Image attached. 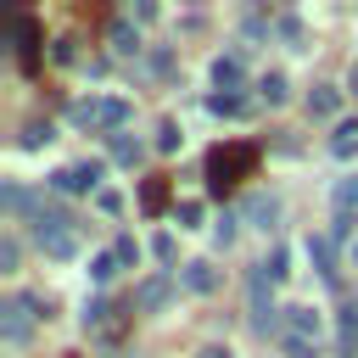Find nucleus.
<instances>
[{
  "label": "nucleus",
  "mask_w": 358,
  "mask_h": 358,
  "mask_svg": "<svg viewBox=\"0 0 358 358\" xmlns=\"http://www.w3.org/2000/svg\"><path fill=\"white\" fill-rule=\"evenodd\" d=\"M129 112H134V106H129L123 95H90V101L73 106V123L90 129V134H117V129L129 123Z\"/></svg>",
  "instance_id": "obj_1"
},
{
  "label": "nucleus",
  "mask_w": 358,
  "mask_h": 358,
  "mask_svg": "<svg viewBox=\"0 0 358 358\" xmlns=\"http://www.w3.org/2000/svg\"><path fill=\"white\" fill-rule=\"evenodd\" d=\"M252 168H257V145H241V140H235V145H218V151L207 157V185L224 190V185H235V179L252 173Z\"/></svg>",
  "instance_id": "obj_2"
},
{
  "label": "nucleus",
  "mask_w": 358,
  "mask_h": 358,
  "mask_svg": "<svg viewBox=\"0 0 358 358\" xmlns=\"http://www.w3.org/2000/svg\"><path fill=\"white\" fill-rule=\"evenodd\" d=\"M34 308H39V296H6V302H0V341H6V347H22V341H28Z\"/></svg>",
  "instance_id": "obj_3"
},
{
  "label": "nucleus",
  "mask_w": 358,
  "mask_h": 358,
  "mask_svg": "<svg viewBox=\"0 0 358 358\" xmlns=\"http://www.w3.org/2000/svg\"><path fill=\"white\" fill-rule=\"evenodd\" d=\"M285 336H296V341H313V347H319V336H324V313H319L313 302L285 308Z\"/></svg>",
  "instance_id": "obj_4"
},
{
  "label": "nucleus",
  "mask_w": 358,
  "mask_h": 358,
  "mask_svg": "<svg viewBox=\"0 0 358 358\" xmlns=\"http://www.w3.org/2000/svg\"><path fill=\"white\" fill-rule=\"evenodd\" d=\"M101 185V162H78V168H56L50 173V190L73 196V190H95Z\"/></svg>",
  "instance_id": "obj_5"
},
{
  "label": "nucleus",
  "mask_w": 358,
  "mask_h": 358,
  "mask_svg": "<svg viewBox=\"0 0 358 358\" xmlns=\"http://www.w3.org/2000/svg\"><path fill=\"white\" fill-rule=\"evenodd\" d=\"M179 285H185V291H196V296H207V291L218 285V274H213V263L190 257V263H179Z\"/></svg>",
  "instance_id": "obj_6"
},
{
  "label": "nucleus",
  "mask_w": 358,
  "mask_h": 358,
  "mask_svg": "<svg viewBox=\"0 0 358 358\" xmlns=\"http://www.w3.org/2000/svg\"><path fill=\"white\" fill-rule=\"evenodd\" d=\"M241 218H246L252 229H274V218H280V201H274V196H246Z\"/></svg>",
  "instance_id": "obj_7"
},
{
  "label": "nucleus",
  "mask_w": 358,
  "mask_h": 358,
  "mask_svg": "<svg viewBox=\"0 0 358 358\" xmlns=\"http://www.w3.org/2000/svg\"><path fill=\"white\" fill-rule=\"evenodd\" d=\"M11 28H17V56H22V67H34V45H39V28H34V17H11Z\"/></svg>",
  "instance_id": "obj_8"
},
{
  "label": "nucleus",
  "mask_w": 358,
  "mask_h": 358,
  "mask_svg": "<svg viewBox=\"0 0 358 358\" xmlns=\"http://www.w3.org/2000/svg\"><path fill=\"white\" fill-rule=\"evenodd\" d=\"M336 106H341V90H330V84L308 90V117H336Z\"/></svg>",
  "instance_id": "obj_9"
},
{
  "label": "nucleus",
  "mask_w": 358,
  "mask_h": 358,
  "mask_svg": "<svg viewBox=\"0 0 358 358\" xmlns=\"http://www.w3.org/2000/svg\"><path fill=\"white\" fill-rule=\"evenodd\" d=\"M252 324H257L263 336L274 330V302L263 296V274H252Z\"/></svg>",
  "instance_id": "obj_10"
},
{
  "label": "nucleus",
  "mask_w": 358,
  "mask_h": 358,
  "mask_svg": "<svg viewBox=\"0 0 358 358\" xmlns=\"http://www.w3.org/2000/svg\"><path fill=\"white\" fill-rule=\"evenodd\" d=\"M168 296H173V285H168V280H162V274H157V280H145V285H140V296H134V302H140V308H145V313H157V308H162V302H168Z\"/></svg>",
  "instance_id": "obj_11"
},
{
  "label": "nucleus",
  "mask_w": 358,
  "mask_h": 358,
  "mask_svg": "<svg viewBox=\"0 0 358 358\" xmlns=\"http://www.w3.org/2000/svg\"><path fill=\"white\" fill-rule=\"evenodd\" d=\"M106 39H112V50H117V56H134V50H140V34H134V22H129V17H123V22H112V34H106Z\"/></svg>",
  "instance_id": "obj_12"
},
{
  "label": "nucleus",
  "mask_w": 358,
  "mask_h": 358,
  "mask_svg": "<svg viewBox=\"0 0 358 358\" xmlns=\"http://www.w3.org/2000/svg\"><path fill=\"white\" fill-rule=\"evenodd\" d=\"M39 252H50V257H73V235H67V229H39Z\"/></svg>",
  "instance_id": "obj_13"
},
{
  "label": "nucleus",
  "mask_w": 358,
  "mask_h": 358,
  "mask_svg": "<svg viewBox=\"0 0 358 358\" xmlns=\"http://www.w3.org/2000/svg\"><path fill=\"white\" fill-rule=\"evenodd\" d=\"M213 84H218V90H235V84H241V62H235V56H218V62H213Z\"/></svg>",
  "instance_id": "obj_14"
},
{
  "label": "nucleus",
  "mask_w": 358,
  "mask_h": 358,
  "mask_svg": "<svg viewBox=\"0 0 358 358\" xmlns=\"http://www.w3.org/2000/svg\"><path fill=\"white\" fill-rule=\"evenodd\" d=\"M308 257L319 263V274L336 280V257H330V241H324V235H308Z\"/></svg>",
  "instance_id": "obj_15"
},
{
  "label": "nucleus",
  "mask_w": 358,
  "mask_h": 358,
  "mask_svg": "<svg viewBox=\"0 0 358 358\" xmlns=\"http://www.w3.org/2000/svg\"><path fill=\"white\" fill-rule=\"evenodd\" d=\"M112 274H117V252H101V257H90V280H95V285H112Z\"/></svg>",
  "instance_id": "obj_16"
},
{
  "label": "nucleus",
  "mask_w": 358,
  "mask_h": 358,
  "mask_svg": "<svg viewBox=\"0 0 358 358\" xmlns=\"http://www.w3.org/2000/svg\"><path fill=\"white\" fill-rule=\"evenodd\" d=\"M330 151H336V157H352V151H358V123H341L336 140H330Z\"/></svg>",
  "instance_id": "obj_17"
},
{
  "label": "nucleus",
  "mask_w": 358,
  "mask_h": 358,
  "mask_svg": "<svg viewBox=\"0 0 358 358\" xmlns=\"http://www.w3.org/2000/svg\"><path fill=\"white\" fill-rule=\"evenodd\" d=\"M17 257H22L17 235H0V274H17Z\"/></svg>",
  "instance_id": "obj_18"
},
{
  "label": "nucleus",
  "mask_w": 358,
  "mask_h": 358,
  "mask_svg": "<svg viewBox=\"0 0 358 358\" xmlns=\"http://www.w3.org/2000/svg\"><path fill=\"white\" fill-rule=\"evenodd\" d=\"M257 90H263V101H268V106H280V101H285V78H280V73H263V84H257Z\"/></svg>",
  "instance_id": "obj_19"
},
{
  "label": "nucleus",
  "mask_w": 358,
  "mask_h": 358,
  "mask_svg": "<svg viewBox=\"0 0 358 358\" xmlns=\"http://www.w3.org/2000/svg\"><path fill=\"white\" fill-rule=\"evenodd\" d=\"M336 207H341V213H352V207H358V173L336 185Z\"/></svg>",
  "instance_id": "obj_20"
},
{
  "label": "nucleus",
  "mask_w": 358,
  "mask_h": 358,
  "mask_svg": "<svg viewBox=\"0 0 358 358\" xmlns=\"http://www.w3.org/2000/svg\"><path fill=\"white\" fill-rule=\"evenodd\" d=\"M213 112H218V117H241L246 101H241V95H213Z\"/></svg>",
  "instance_id": "obj_21"
},
{
  "label": "nucleus",
  "mask_w": 358,
  "mask_h": 358,
  "mask_svg": "<svg viewBox=\"0 0 358 358\" xmlns=\"http://www.w3.org/2000/svg\"><path fill=\"white\" fill-rule=\"evenodd\" d=\"M112 157H117V162H140V140L117 134V140H112Z\"/></svg>",
  "instance_id": "obj_22"
},
{
  "label": "nucleus",
  "mask_w": 358,
  "mask_h": 358,
  "mask_svg": "<svg viewBox=\"0 0 358 358\" xmlns=\"http://www.w3.org/2000/svg\"><path fill=\"white\" fill-rule=\"evenodd\" d=\"M235 224H241V213H224V218L213 224V241H218V246H229V241H235Z\"/></svg>",
  "instance_id": "obj_23"
},
{
  "label": "nucleus",
  "mask_w": 358,
  "mask_h": 358,
  "mask_svg": "<svg viewBox=\"0 0 358 358\" xmlns=\"http://www.w3.org/2000/svg\"><path fill=\"white\" fill-rule=\"evenodd\" d=\"M280 347H285V358H319V347L313 341H296V336H280Z\"/></svg>",
  "instance_id": "obj_24"
},
{
  "label": "nucleus",
  "mask_w": 358,
  "mask_h": 358,
  "mask_svg": "<svg viewBox=\"0 0 358 358\" xmlns=\"http://www.w3.org/2000/svg\"><path fill=\"white\" fill-rule=\"evenodd\" d=\"M173 218H179V229H196V224H201V207H196V201H179Z\"/></svg>",
  "instance_id": "obj_25"
},
{
  "label": "nucleus",
  "mask_w": 358,
  "mask_h": 358,
  "mask_svg": "<svg viewBox=\"0 0 358 358\" xmlns=\"http://www.w3.org/2000/svg\"><path fill=\"white\" fill-rule=\"evenodd\" d=\"M22 145H50V123H28L22 129Z\"/></svg>",
  "instance_id": "obj_26"
},
{
  "label": "nucleus",
  "mask_w": 358,
  "mask_h": 358,
  "mask_svg": "<svg viewBox=\"0 0 358 358\" xmlns=\"http://www.w3.org/2000/svg\"><path fill=\"white\" fill-rule=\"evenodd\" d=\"M112 252H117V263H140V241H134V235H123Z\"/></svg>",
  "instance_id": "obj_27"
},
{
  "label": "nucleus",
  "mask_w": 358,
  "mask_h": 358,
  "mask_svg": "<svg viewBox=\"0 0 358 358\" xmlns=\"http://www.w3.org/2000/svg\"><path fill=\"white\" fill-rule=\"evenodd\" d=\"M285 263H291V257H285V246H274V257H268V263H263V268H268V280H285V274H291V268H285Z\"/></svg>",
  "instance_id": "obj_28"
},
{
  "label": "nucleus",
  "mask_w": 358,
  "mask_h": 358,
  "mask_svg": "<svg viewBox=\"0 0 358 358\" xmlns=\"http://www.w3.org/2000/svg\"><path fill=\"white\" fill-rule=\"evenodd\" d=\"M173 145H179V129L162 123V129H157V151H173Z\"/></svg>",
  "instance_id": "obj_29"
},
{
  "label": "nucleus",
  "mask_w": 358,
  "mask_h": 358,
  "mask_svg": "<svg viewBox=\"0 0 358 358\" xmlns=\"http://www.w3.org/2000/svg\"><path fill=\"white\" fill-rule=\"evenodd\" d=\"M6 207L22 213V207H28V190H22V185H6Z\"/></svg>",
  "instance_id": "obj_30"
},
{
  "label": "nucleus",
  "mask_w": 358,
  "mask_h": 358,
  "mask_svg": "<svg viewBox=\"0 0 358 358\" xmlns=\"http://www.w3.org/2000/svg\"><path fill=\"white\" fill-rule=\"evenodd\" d=\"M151 17H157V6H151V0H140V6H129V22H151Z\"/></svg>",
  "instance_id": "obj_31"
},
{
  "label": "nucleus",
  "mask_w": 358,
  "mask_h": 358,
  "mask_svg": "<svg viewBox=\"0 0 358 358\" xmlns=\"http://www.w3.org/2000/svg\"><path fill=\"white\" fill-rule=\"evenodd\" d=\"M151 252H157V257L168 263V257H173V235H157V241H151Z\"/></svg>",
  "instance_id": "obj_32"
},
{
  "label": "nucleus",
  "mask_w": 358,
  "mask_h": 358,
  "mask_svg": "<svg viewBox=\"0 0 358 358\" xmlns=\"http://www.w3.org/2000/svg\"><path fill=\"white\" fill-rule=\"evenodd\" d=\"M347 90H352V95H358V62H352V73H347Z\"/></svg>",
  "instance_id": "obj_33"
},
{
  "label": "nucleus",
  "mask_w": 358,
  "mask_h": 358,
  "mask_svg": "<svg viewBox=\"0 0 358 358\" xmlns=\"http://www.w3.org/2000/svg\"><path fill=\"white\" fill-rule=\"evenodd\" d=\"M196 358H229V352H224V347H207V352H196Z\"/></svg>",
  "instance_id": "obj_34"
},
{
  "label": "nucleus",
  "mask_w": 358,
  "mask_h": 358,
  "mask_svg": "<svg viewBox=\"0 0 358 358\" xmlns=\"http://www.w3.org/2000/svg\"><path fill=\"white\" fill-rule=\"evenodd\" d=\"M352 263H358V246H352Z\"/></svg>",
  "instance_id": "obj_35"
}]
</instances>
